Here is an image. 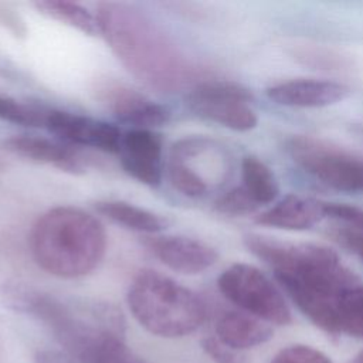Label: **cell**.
<instances>
[{
  "label": "cell",
  "mask_w": 363,
  "mask_h": 363,
  "mask_svg": "<svg viewBox=\"0 0 363 363\" xmlns=\"http://www.w3.org/2000/svg\"><path fill=\"white\" fill-rule=\"evenodd\" d=\"M96 17L101 35L116 58L145 86L173 94L199 82L200 68L139 9L106 1L98 6Z\"/></svg>",
  "instance_id": "obj_1"
},
{
  "label": "cell",
  "mask_w": 363,
  "mask_h": 363,
  "mask_svg": "<svg viewBox=\"0 0 363 363\" xmlns=\"http://www.w3.org/2000/svg\"><path fill=\"white\" fill-rule=\"evenodd\" d=\"M11 303L40 319L65 352L82 363H113L128 347L125 320L109 302L61 299L41 291L14 288Z\"/></svg>",
  "instance_id": "obj_2"
},
{
  "label": "cell",
  "mask_w": 363,
  "mask_h": 363,
  "mask_svg": "<svg viewBox=\"0 0 363 363\" xmlns=\"http://www.w3.org/2000/svg\"><path fill=\"white\" fill-rule=\"evenodd\" d=\"M35 264L57 278L74 279L91 274L106 251V233L91 213L58 206L41 214L30 233Z\"/></svg>",
  "instance_id": "obj_3"
},
{
  "label": "cell",
  "mask_w": 363,
  "mask_h": 363,
  "mask_svg": "<svg viewBox=\"0 0 363 363\" xmlns=\"http://www.w3.org/2000/svg\"><path fill=\"white\" fill-rule=\"evenodd\" d=\"M126 302L142 328L167 339L193 333L207 316L206 303L196 292L152 269L133 277Z\"/></svg>",
  "instance_id": "obj_4"
},
{
  "label": "cell",
  "mask_w": 363,
  "mask_h": 363,
  "mask_svg": "<svg viewBox=\"0 0 363 363\" xmlns=\"http://www.w3.org/2000/svg\"><path fill=\"white\" fill-rule=\"evenodd\" d=\"M220 292L234 305L267 323L288 325L291 311L271 279L250 264H234L217 279Z\"/></svg>",
  "instance_id": "obj_5"
},
{
  "label": "cell",
  "mask_w": 363,
  "mask_h": 363,
  "mask_svg": "<svg viewBox=\"0 0 363 363\" xmlns=\"http://www.w3.org/2000/svg\"><path fill=\"white\" fill-rule=\"evenodd\" d=\"M252 99L250 89L237 82L204 79L187 92L186 105L203 119L237 132H247L258 123V118L250 105Z\"/></svg>",
  "instance_id": "obj_6"
},
{
  "label": "cell",
  "mask_w": 363,
  "mask_h": 363,
  "mask_svg": "<svg viewBox=\"0 0 363 363\" xmlns=\"http://www.w3.org/2000/svg\"><path fill=\"white\" fill-rule=\"evenodd\" d=\"M289 149L294 160L326 186L363 191V159L312 138H296Z\"/></svg>",
  "instance_id": "obj_7"
},
{
  "label": "cell",
  "mask_w": 363,
  "mask_h": 363,
  "mask_svg": "<svg viewBox=\"0 0 363 363\" xmlns=\"http://www.w3.org/2000/svg\"><path fill=\"white\" fill-rule=\"evenodd\" d=\"M43 126L67 143L105 153H118L123 135L113 123L60 109L45 111Z\"/></svg>",
  "instance_id": "obj_8"
},
{
  "label": "cell",
  "mask_w": 363,
  "mask_h": 363,
  "mask_svg": "<svg viewBox=\"0 0 363 363\" xmlns=\"http://www.w3.org/2000/svg\"><path fill=\"white\" fill-rule=\"evenodd\" d=\"M123 170L142 184L157 187L163 173V139L152 129H130L118 150Z\"/></svg>",
  "instance_id": "obj_9"
},
{
  "label": "cell",
  "mask_w": 363,
  "mask_h": 363,
  "mask_svg": "<svg viewBox=\"0 0 363 363\" xmlns=\"http://www.w3.org/2000/svg\"><path fill=\"white\" fill-rule=\"evenodd\" d=\"M208 138L189 136L173 143L169 162L167 177L170 184L182 194L187 197H203L210 189V182L203 170V157L216 146V142L203 152L200 163L199 156L204 146L208 143Z\"/></svg>",
  "instance_id": "obj_10"
},
{
  "label": "cell",
  "mask_w": 363,
  "mask_h": 363,
  "mask_svg": "<svg viewBox=\"0 0 363 363\" xmlns=\"http://www.w3.org/2000/svg\"><path fill=\"white\" fill-rule=\"evenodd\" d=\"M99 98L118 121L132 125L133 129H153L170 119V111L164 105L122 84L102 85Z\"/></svg>",
  "instance_id": "obj_11"
},
{
  "label": "cell",
  "mask_w": 363,
  "mask_h": 363,
  "mask_svg": "<svg viewBox=\"0 0 363 363\" xmlns=\"http://www.w3.org/2000/svg\"><path fill=\"white\" fill-rule=\"evenodd\" d=\"M146 245L163 265L186 275H196L208 269L218 258L211 245L184 235L152 237Z\"/></svg>",
  "instance_id": "obj_12"
},
{
  "label": "cell",
  "mask_w": 363,
  "mask_h": 363,
  "mask_svg": "<svg viewBox=\"0 0 363 363\" xmlns=\"http://www.w3.org/2000/svg\"><path fill=\"white\" fill-rule=\"evenodd\" d=\"M1 145L9 153L30 162L51 166L69 174L84 173V162L81 156L57 140L41 136L18 135L4 139Z\"/></svg>",
  "instance_id": "obj_13"
},
{
  "label": "cell",
  "mask_w": 363,
  "mask_h": 363,
  "mask_svg": "<svg viewBox=\"0 0 363 363\" xmlns=\"http://www.w3.org/2000/svg\"><path fill=\"white\" fill-rule=\"evenodd\" d=\"M349 92L346 85L333 81L294 79L269 86L267 96L284 106L323 108L343 101Z\"/></svg>",
  "instance_id": "obj_14"
},
{
  "label": "cell",
  "mask_w": 363,
  "mask_h": 363,
  "mask_svg": "<svg viewBox=\"0 0 363 363\" xmlns=\"http://www.w3.org/2000/svg\"><path fill=\"white\" fill-rule=\"evenodd\" d=\"M323 217H326V203L312 197L288 194L269 210L261 213L255 221L261 225L302 231L313 227Z\"/></svg>",
  "instance_id": "obj_15"
},
{
  "label": "cell",
  "mask_w": 363,
  "mask_h": 363,
  "mask_svg": "<svg viewBox=\"0 0 363 363\" xmlns=\"http://www.w3.org/2000/svg\"><path fill=\"white\" fill-rule=\"evenodd\" d=\"M216 336L234 350L259 346L272 337L269 323L245 312H227L216 325Z\"/></svg>",
  "instance_id": "obj_16"
},
{
  "label": "cell",
  "mask_w": 363,
  "mask_h": 363,
  "mask_svg": "<svg viewBox=\"0 0 363 363\" xmlns=\"http://www.w3.org/2000/svg\"><path fill=\"white\" fill-rule=\"evenodd\" d=\"M95 210L109 221L138 233H160L167 224L166 220L159 214L123 200L96 201Z\"/></svg>",
  "instance_id": "obj_17"
},
{
  "label": "cell",
  "mask_w": 363,
  "mask_h": 363,
  "mask_svg": "<svg viewBox=\"0 0 363 363\" xmlns=\"http://www.w3.org/2000/svg\"><path fill=\"white\" fill-rule=\"evenodd\" d=\"M34 7L44 16L54 18L71 28H75L86 35H99V21L96 14H92L86 7L65 0H40L33 3Z\"/></svg>",
  "instance_id": "obj_18"
},
{
  "label": "cell",
  "mask_w": 363,
  "mask_h": 363,
  "mask_svg": "<svg viewBox=\"0 0 363 363\" xmlns=\"http://www.w3.org/2000/svg\"><path fill=\"white\" fill-rule=\"evenodd\" d=\"M242 187L261 206L274 201L278 196V183L271 169L255 156H245L241 164Z\"/></svg>",
  "instance_id": "obj_19"
},
{
  "label": "cell",
  "mask_w": 363,
  "mask_h": 363,
  "mask_svg": "<svg viewBox=\"0 0 363 363\" xmlns=\"http://www.w3.org/2000/svg\"><path fill=\"white\" fill-rule=\"evenodd\" d=\"M337 333L363 337V282L349 288L337 308Z\"/></svg>",
  "instance_id": "obj_20"
},
{
  "label": "cell",
  "mask_w": 363,
  "mask_h": 363,
  "mask_svg": "<svg viewBox=\"0 0 363 363\" xmlns=\"http://www.w3.org/2000/svg\"><path fill=\"white\" fill-rule=\"evenodd\" d=\"M0 121L23 126H43L44 111L0 94Z\"/></svg>",
  "instance_id": "obj_21"
},
{
  "label": "cell",
  "mask_w": 363,
  "mask_h": 363,
  "mask_svg": "<svg viewBox=\"0 0 363 363\" xmlns=\"http://www.w3.org/2000/svg\"><path fill=\"white\" fill-rule=\"evenodd\" d=\"M214 207L217 211L228 216H244L254 213L259 204L250 196V193L242 187H234L220 196Z\"/></svg>",
  "instance_id": "obj_22"
},
{
  "label": "cell",
  "mask_w": 363,
  "mask_h": 363,
  "mask_svg": "<svg viewBox=\"0 0 363 363\" xmlns=\"http://www.w3.org/2000/svg\"><path fill=\"white\" fill-rule=\"evenodd\" d=\"M269 363H332V360L318 349L305 345H292L281 349Z\"/></svg>",
  "instance_id": "obj_23"
},
{
  "label": "cell",
  "mask_w": 363,
  "mask_h": 363,
  "mask_svg": "<svg viewBox=\"0 0 363 363\" xmlns=\"http://www.w3.org/2000/svg\"><path fill=\"white\" fill-rule=\"evenodd\" d=\"M201 347L214 363H247L245 356L241 354V352L228 347L220 342L217 336L204 337L201 340Z\"/></svg>",
  "instance_id": "obj_24"
},
{
  "label": "cell",
  "mask_w": 363,
  "mask_h": 363,
  "mask_svg": "<svg viewBox=\"0 0 363 363\" xmlns=\"http://www.w3.org/2000/svg\"><path fill=\"white\" fill-rule=\"evenodd\" d=\"M326 216L340 220L347 224V227L363 233V208L339 204V203H326Z\"/></svg>",
  "instance_id": "obj_25"
},
{
  "label": "cell",
  "mask_w": 363,
  "mask_h": 363,
  "mask_svg": "<svg viewBox=\"0 0 363 363\" xmlns=\"http://www.w3.org/2000/svg\"><path fill=\"white\" fill-rule=\"evenodd\" d=\"M335 238L346 248L357 254L360 258H363V233L353 230L350 227L339 228L335 233Z\"/></svg>",
  "instance_id": "obj_26"
},
{
  "label": "cell",
  "mask_w": 363,
  "mask_h": 363,
  "mask_svg": "<svg viewBox=\"0 0 363 363\" xmlns=\"http://www.w3.org/2000/svg\"><path fill=\"white\" fill-rule=\"evenodd\" d=\"M34 363H82L68 353H61L57 350H38L34 356Z\"/></svg>",
  "instance_id": "obj_27"
},
{
  "label": "cell",
  "mask_w": 363,
  "mask_h": 363,
  "mask_svg": "<svg viewBox=\"0 0 363 363\" xmlns=\"http://www.w3.org/2000/svg\"><path fill=\"white\" fill-rule=\"evenodd\" d=\"M113 363H146V362L142 360L140 357H138L136 354H133L132 350L125 349V350L122 352V354H121Z\"/></svg>",
  "instance_id": "obj_28"
},
{
  "label": "cell",
  "mask_w": 363,
  "mask_h": 363,
  "mask_svg": "<svg viewBox=\"0 0 363 363\" xmlns=\"http://www.w3.org/2000/svg\"><path fill=\"white\" fill-rule=\"evenodd\" d=\"M350 363H363V350Z\"/></svg>",
  "instance_id": "obj_29"
},
{
  "label": "cell",
  "mask_w": 363,
  "mask_h": 363,
  "mask_svg": "<svg viewBox=\"0 0 363 363\" xmlns=\"http://www.w3.org/2000/svg\"><path fill=\"white\" fill-rule=\"evenodd\" d=\"M0 359H1V346H0Z\"/></svg>",
  "instance_id": "obj_30"
},
{
  "label": "cell",
  "mask_w": 363,
  "mask_h": 363,
  "mask_svg": "<svg viewBox=\"0 0 363 363\" xmlns=\"http://www.w3.org/2000/svg\"><path fill=\"white\" fill-rule=\"evenodd\" d=\"M1 167H3V163H1V162H0V169H1Z\"/></svg>",
  "instance_id": "obj_31"
}]
</instances>
